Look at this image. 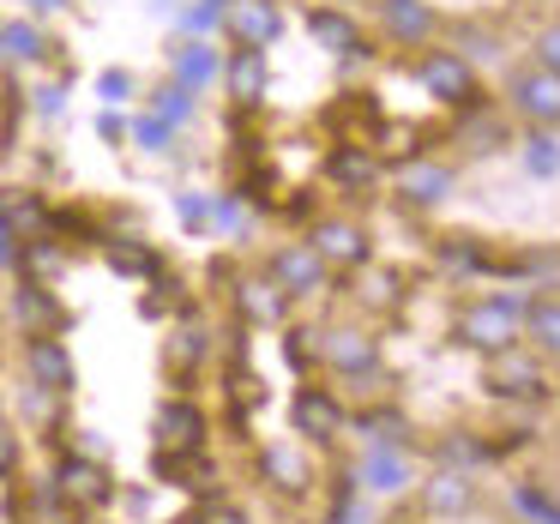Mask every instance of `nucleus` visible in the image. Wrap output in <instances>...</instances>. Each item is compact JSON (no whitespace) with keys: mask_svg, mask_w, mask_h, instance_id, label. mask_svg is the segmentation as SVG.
Segmentation results:
<instances>
[{"mask_svg":"<svg viewBox=\"0 0 560 524\" xmlns=\"http://www.w3.org/2000/svg\"><path fill=\"white\" fill-rule=\"evenodd\" d=\"M524 295H494V302H482V307H464L458 314V343H470V350H482V356H500V350H512L518 343V326H524Z\"/></svg>","mask_w":560,"mask_h":524,"instance_id":"1","label":"nucleus"},{"mask_svg":"<svg viewBox=\"0 0 560 524\" xmlns=\"http://www.w3.org/2000/svg\"><path fill=\"white\" fill-rule=\"evenodd\" d=\"M218 31L235 43V49H259V55H266L271 43L283 37V13H278V0H230Z\"/></svg>","mask_w":560,"mask_h":524,"instance_id":"2","label":"nucleus"},{"mask_svg":"<svg viewBox=\"0 0 560 524\" xmlns=\"http://www.w3.org/2000/svg\"><path fill=\"white\" fill-rule=\"evenodd\" d=\"M416 79H422L428 97H434V103H452V109H464V103L476 97L470 61H464V55H452V49H428L422 61H416Z\"/></svg>","mask_w":560,"mask_h":524,"instance_id":"3","label":"nucleus"},{"mask_svg":"<svg viewBox=\"0 0 560 524\" xmlns=\"http://www.w3.org/2000/svg\"><path fill=\"white\" fill-rule=\"evenodd\" d=\"M25 368H31V386L49 392V398H67L73 392V356H67V343L55 338V331H37V338L25 343Z\"/></svg>","mask_w":560,"mask_h":524,"instance_id":"4","label":"nucleus"},{"mask_svg":"<svg viewBox=\"0 0 560 524\" xmlns=\"http://www.w3.org/2000/svg\"><path fill=\"white\" fill-rule=\"evenodd\" d=\"M512 109L536 127H560V73H548V67L518 73L512 79Z\"/></svg>","mask_w":560,"mask_h":524,"instance_id":"5","label":"nucleus"},{"mask_svg":"<svg viewBox=\"0 0 560 524\" xmlns=\"http://www.w3.org/2000/svg\"><path fill=\"white\" fill-rule=\"evenodd\" d=\"M55 488H61V500H73V506H109L115 500V482L97 458H61Z\"/></svg>","mask_w":560,"mask_h":524,"instance_id":"6","label":"nucleus"},{"mask_svg":"<svg viewBox=\"0 0 560 524\" xmlns=\"http://www.w3.org/2000/svg\"><path fill=\"white\" fill-rule=\"evenodd\" d=\"M271 283H278L283 295H314L319 283H326V259L314 254V247H283L278 259H271Z\"/></svg>","mask_w":560,"mask_h":524,"instance_id":"7","label":"nucleus"},{"mask_svg":"<svg viewBox=\"0 0 560 524\" xmlns=\"http://www.w3.org/2000/svg\"><path fill=\"white\" fill-rule=\"evenodd\" d=\"M199 440H206V416H199V404L187 398H170L158 410V446L163 452H194Z\"/></svg>","mask_w":560,"mask_h":524,"instance_id":"8","label":"nucleus"},{"mask_svg":"<svg viewBox=\"0 0 560 524\" xmlns=\"http://www.w3.org/2000/svg\"><path fill=\"white\" fill-rule=\"evenodd\" d=\"M338 428H343V404L331 398V392H319V386H302V392H295V434L331 440Z\"/></svg>","mask_w":560,"mask_h":524,"instance_id":"9","label":"nucleus"},{"mask_svg":"<svg viewBox=\"0 0 560 524\" xmlns=\"http://www.w3.org/2000/svg\"><path fill=\"white\" fill-rule=\"evenodd\" d=\"M170 67H175V85H187V91H206L211 79L223 73V55L211 49V43L187 37V43H170Z\"/></svg>","mask_w":560,"mask_h":524,"instance_id":"10","label":"nucleus"},{"mask_svg":"<svg viewBox=\"0 0 560 524\" xmlns=\"http://www.w3.org/2000/svg\"><path fill=\"white\" fill-rule=\"evenodd\" d=\"M307 37H314L319 49L343 55V61H355V55H362V31H355V19L338 13V7H314V13H307Z\"/></svg>","mask_w":560,"mask_h":524,"instance_id":"11","label":"nucleus"},{"mask_svg":"<svg viewBox=\"0 0 560 524\" xmlns=\"http://www.w3.org/2000/svg\"><path fill=\"white\" fill-rule=\"evenodd\" d=\"M380 19H386V31L404 43V49L428 43V37H434V25H440L428 0H380Z\"/></svg>","mask_w":560,"mask_h":524,"instance_id":"12","label":"nucleus"},{"mask_svg":"<svg viewBox=\"0 0 560 524\" xmlns=\"http://www.w3.org/2000/svg\"><path fill=\"white\" fill-rule=\"evenodd\" d=\"M307 247H314L319 259H338V266H368V235L355 230V223H343V218H326Z\"/></svg>","mask_w":560,"mask_h":524,"instance_id":"13","label":"nucleus"},{"mask_svg":"<svg viewBox=\"0 0 560 524\" xmlns=\"http://www.w3.org/2000/svg\"><path fill=\"white\" fill-rule=\"evenodd\" d=\"M223 91H230L235 103H259L266 97V55L259 49H235L230 61H223Z\"/></svg>","mask_w":560,"mask_h":524,"instance_id":"14","label":"nucleus"},{"mask_svg":"<svg viewBox=\"0 0 560 524\" xmlns=\"http://www.w3.org/2000/svg\"><path fill=\"white\" fill-rule=\"evenodd\" d=\"M0 223H7V230H13V242L25 247V242H37V235H43L49 211H43V199L31 194V187H13V194H0Z\"/></svg>","mask_w":560,"mask_h":524,"instance_id":"15","label":"nucleus"},{"mask_svg":"<svg viewBox=\"0 0 560 524\" xmlns=\"http://www.w3.org/2000/svg\"><path fill=\"white\" fill-rule=\"evenodd\" d=\"M319 356H326L331 368H343V374H368V368H374V338H368V331L338 326V331L319 338Z\"/></svg>","mask_w":560,"mask_h":524,"instance_id":"16","label":"nucleus"},{"mask_svg":"<svg viewBox=\"0 0 560 524\" xmlns=\"http://www.w3.org/2000/svg\"><path fill=\"white\" fill-rule=\"evenodd\" d=\"M398 187H404L410 206H440V199L452 194V170L446 163H410V170L398 175Z\"/></svg>","mask_w":560,"mask_h":524,"instance_id":"17","label":"nucleus"},{"mask_svg":"<svg viewBox=\"0 0 560 524\" xmlns=\"http://www.w3.org/2000/svg\"><path fill=\"white\" fill-rule=\"evenodd\" d=\"M235 302H242V314L254 319V326H278L283 307H290V295H283L271 278H247L242 290H235Z\"/></svg>","mask_w":560,"mask_h":524,"instance_id":"18","label":"nucleus"},{"mask_svg":"<svg viewBox=\"0 0 560 524\" xmlns=\"http://www.w3.org/2000/svg\"><path fill=\"white\" fill-rule=\"evenodd\" d=\"M0 55H7V61H49L55 43L43 37L31 19H7V25H0Z\"/></svg>","mask_w":560,"mask_h":524,"instance_id":"19","label":"nucleus"},{"mask_svg":"<svg viewBox=\"0 0 560 524\" xmlns=\"http://www.w3.org/2000/svg\"><path fill=\"white\" fill-rule=\"evenodd\" d=\"M13 314L31 326V338H37V331H55V326H61V302H55V295L43 290V283H19Z\"/></svg>","mask_w":560,"mask_h":524,"instance_id":"20","label":"nucleus"},{"mask_svg":"<svg viewBox=\"0 0 560 524\" xmlns=\"http://www.w3.org/2000/svg\"><path fill=\"white\" fill-rule=\"evenodd\" d=\"M326 175L338 187H374V175H380V163L368 158V145H338L326 158Z\"/></svg>","mask_w":560,"mask_h":524,"instance_id":"21","label":"nucleus"},{"mask_svg":"<svg viewBox=\"0 0 560 524\" xmlns=\"http://www.w3.org/2000/svg\"><path fill=\"white\" fill-rule=\"evenodd\" d=\"M488 386H494L500 398H542L548 380H542V368H536V362H500L494 374H488Z\"/></svg>","mask_w":560,"mask_h":524,"instance_id":"22","label":"nucleus"},{"mask_svg":"<svg viewBox=\"0 0 560 524\" xmlns=\"http://www.w3.org/2000/svg\"><path fill=\"white\" fill-rule=\"evenodd\" d=\"M404 482H410V470H404L398 452L380 446V452H368V458H362V488H374V494H398Z\"/></svg>","mask_w":560,"mask_h":524,"instance_id":"23","label":"nucleus"},{"mask_svg":"<svg viewBox=\"0 0 560 524\" xmlns=\"http://www.w3.org/2000/svg\"><path fill=\"white\" fill-rule=\"evenodd\" d=\"M518 331L536 343V350L560 356V302H530V307H524V326Z\"/></svg>","mask_w":560,"mask_h":524,"instance_id":"24","label":"nucleus"},{"mask_svg":"<svg viewBox=\"0 0 560 524\" xmlns=\"http://www.w3.org/2000/svg\"><path fill=\"white\" fill-rule=\"evenodd\" d=\"M266 476L283 488V494H302V488H307V458L295 446H271L266 452Z\"/></svg>","mask_w":560,"mask_h":524,"instance_id":"25","label":"nucleus"},{"mask_svg":"<svg viewBox=\"0 0 560 524\" xmlns=\"http://www.w3.org/2000/svg\"><path fill=\"white\" fill-rule=\"evenodd\" d=\"M524 170H530L536 182H555L560 175V139L548 133V127H536V133L524 139Z\"/></svg>","mask_w":560,"mask_h":524,"instance_id":"26","label":"nucleus"},{"mask_svg":"<svg viewBox=\"0 0 560 524\" xmlns=\"http://www.w3.org/2000/svg\"><path fill=\"white\" fill-rule=\"evenodd\" d=\"M151 115H158V121H170V127H182V121H194V91L187 85H163V91H151Z\"/></svg>","mask_w":560,"mask_h":524,"instance_id":"27","label":"nucleus"},{"mask_svg":"<svg viewBox=\"0 0 560 524\" xmlns=\"http://www.w3.org/2000/svg\"><path fill=\"white\" fill-rule=\"evenodd\" d=\"M428 506L434 512H464L470 506V482H464L458 470H440L434 482H428Z\"/></svg>","mask_w":560,"mask_h":524,"instance_id":"28","label":"nucleus"},{"mask_svg":"<svg viewBox=\"0 0 560 524\" xmlns=\"http://www.w3.org/2000/svg\"><path fill=\"white\" fill-rule=\"evenodd\" d=\"M109 266L121 271V278H151V271H158V254L139 247V242H109Z\"/></svg>","mask_w":560,"mask_h":524,"instance_id":"29","label":"nucleus"},{"mask_svg":"<svg viewBox=\"0 0 560 524\" xmlns=\"http://www.w3.org/2000/svg\"><path fill=\"white\" fill-rule=\"evenodd\" d=\"M133 73H127V67H109V73H97V97H103V109H115V103H127L133 97Z\"/></svg>","mask_w":560,"mask_h":524,"instance_id":"30","label":"nucleus"},{"mask_svg":"<svg viewBox=\"0 0 560 524\" xmlns=\"http://www.w3.org/2000/svg\"><path fill=\"white\" fill-rule=\"evenodd\" d=\"M170 139H175V127L158 121V115H139L133 121V145L139 151H170Z\"/></svg>","mask_w":560,"mask_h":524,"instance_id":"31","label":"nucleus"},{"mask_svg":"<svg viewBox=\"0 0 560 524\" xmlns=\"http://www.w3.org/2000/svg\"><path fill=\"white\" fill-rule=\"evenodd\" d=\"M362 428H368V434H374L386 452L404 446V416H392V410H386V416H362Z\"/></svg>","mask_w":560,"mask_h":524,"instance_id":"32","label":"nucleus"},{"mask_svg":"<svg viewBox=\"0 0 560 524\" xmlns=\"http://www.w3.org/2000/svg\"><path fill=\"white\" fill-rule=\"evenodd\" d=\"M182 25H187V31H218V25H223V0H199V7H187Z\"/></svg>","mask_w":560,"mask_h":524,"instance_id":"33","label":"nucleus"},{"mask_svg":"<svg viewBox=\"0 0 560 524\" xmlns=\"http://www.w3.org/2000/svg\"><path fill=\"white\" fill-rule=\"evenodd\" d=\"M440 458L470 470V464H482V446H476V440H446V446H440Z\"/></svg>","mask_w":560,"mask_h":524,"instance_id":"34","label":"nucleus"},{"mask_svg":"<svg viewBox=\"0 0 560 524\" xmlns=\"http://www.w3.org/2000/svg\"><path fill=\"white\" fill-rule=\"evenodd\" d=\"M536 61H542L548 73H560V25H548L542 37H536Z\"/></svg>","mask_w":560,"mask_h":524,"instance_id":"35","label":"nucleus"},{"mask_svg":"<svg viewBox=\"0 0 560 524\" xmlns=\"http://www.w3.org/2000/svg\"><path fill=\"white\" fill-rule=\"evenodd\" d=\"M13 470H19V434L0 422V476H13Z\"/></svg>","mask_w":560,"mask_h":524,"instance_id":"36","label":"nucleus"},{"mask_svg":"<svg viewBox=\"0 0 560 524\" xmlns=\"http://www.w3.org/2000/svg\"><path fill=\"white\" fill-rule=\"evenodd\" d=\"M175 206H182V223H187V230H199V223L211 218V206H206V199H199V194H182V199H175Z\"/></svg>","mask_w":560,"mask_h":524,"instance_id":"37","label":"nucleus"},{"mask_svg":"<svg viewBox=\"0 0 560 524\" xmlns=\"http://www.w3.org/2000/svg\"><path fill=\"white\" fill-rule=\"evenodd\" d=\"M199 350H206V338H199V331H175V343H170L175 362H194Z\"/></svg>","mask_w":560,"mask_h":524,"instance_id":"38","label":"nucleus"},{"mask_svg":"<svg viewBox=\"0 0 560 524\" xmlns=\"http://www.w3.org/2000/svg\"><path fill=\"white\" fill-rule=\"evenodd\" d=\"M446 266L452 271H482V254H476V247H446Z\"/></svg>","mask_w":560,"mask_h":524,"instance_id":"39","label":"nucleus"},{"mask_svg":"<svg viewBox=\"0 0 560 524\" xmlns=\"http://www.w3.org/2000/svg\"><path fill=\"white\" fill-rule=\"evenodd\" d=\"M37 109H43V115H61V109H67V85H43V91H37Z\"/></svg>","mask_w":560,"mask_h":524,"instance_id":"40","label":"nucleus"},{"mask_svg":"<svg viewBox=\"0 0 560 524\" xmlns=\"http://www.w3.org/2000/svg\"><path fill=\"white\" fill-rule=\"evenodd\" d=\"M97 133H103V139H109V145H115V139H127V127H121V115H115V109H103V121H97Z\"/></svg>","mask_w":560,"mask_h":524,"instance_id":"41","label":"nucleus"},{"mask_svg":"<svg viewBox=\"0 0 560 524\" xmlns=\"http://www.w3.org/2000/svg\"><path fill=\"white\" fill-rule=\"evenodd\" d=\"M0 266H19V242H13V230L0 223Z\"/></svg>","mask_w":560,"mask_h":524,"instance_id":"42","label":"nucleus"},{"mask_svg":"<svg viewBox=\"0 0 560 524\" xmlns=\"http://www.w3.org/2000/svg\"><path fill=\"white\" fill-rule=\"evenodd\" d=\"M31 7H37V13H61L67 0H31Z\"/></svg>","mask_w":560,"mask_h":524,"instance_id":"43","label":"nucleus"},{"mask_svg":"<svg viewBox=\"0 0 560 524\" xmlns=\"http://www.w3.org/2000/svg\"><path fill=\"white\" fill-rule=\"evenodd\" d=\"M392 524H410V519H392Z\"/></svg>","mask_w":560,"mask_h":524,"instance_id":"44","label":"nucleus"}]
</instances>
